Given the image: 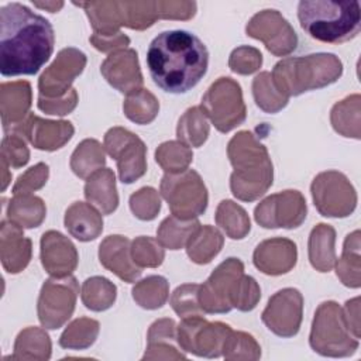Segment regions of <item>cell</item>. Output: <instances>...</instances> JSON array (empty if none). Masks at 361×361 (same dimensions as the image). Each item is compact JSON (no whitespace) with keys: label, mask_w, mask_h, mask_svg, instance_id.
Returning <instances> with one entry per match:
<instances>
[{"label":"cell","mask_w":361,"mask_h":361,"mask_svg":"<svg viewBox=\"0 0 361 361\" xmlns=\"http://www.w3.org/2000/svg\"><path fill=\"white\" fill-rule=\"evenodd\" d=\"M52 24L20 3L0 7V72L35 75L54 52Z\"/></svg>","instance_id":"6da1fadb"},{"label":"cell","mask_w":361,"mask_h":361,"mask_svg":"<svg viewBox=\"0 0 361 361\" xmlns=\"http://www.w3.org/2000/svg\"><path fill=\"white\" fill-rule=\"evenodd\" d=\"M147 66L159 89L182 94L195 87L206 75L209 51L203 41L189 31H162L148 47Z\"/></svg>","instance_id":"7a4b0ae2"},{"label":"cell","mask_w":361,"mask_h":361,"mask_svg":"<svg viewBox=\"0 0 361 361\" xmlns=\"http://www.w3.org/2000/svg\"><path fill=\"white\" fill-rule=\"evenodd\" d=\"M227 157L234 168L230 176L231 193L243 202H254L265 195L274 180V166L267 147L251 131L233 135Z\"/></svg>","instance_id":"3957f363"},{"label":"cell","mask_w":361,"mask_h":361,"mask_svg":"<svg viewBox=\"0 0 361 361\" xmlns=\"http://www.w3.org/2000/svg\"><path fill=\"white\" fill-rule=\"evenodd\" d=\"M298 18L303 31L327 44L350 41L361 28L358 1L302 0L298 4Z\"/></svg>","instance_id":"277c9868"},{"label":"cell","mask_w":361,"mask_h":361,"mask_svg":"<svg viewBox=\"0 0 361 361\" xmlns=\"http://www.w3.org/2000/svg\"><path fill=\"white\" fill-rule=\"evenodd\" d=\"M343 62L334 54L317 52L285 58L275 63L271 78L275 87L288 99L309 90L326 87L340 79Z\"/></svg>","instance_id":"5b68a950"},{"label":"cell","mask_w":361,"mask_h":361,"mask_svg":"<svg viewBox=\"0 0 361 361\" xmlns=\"http://www.w3.org/2000/svg\"><path fill=\"white\" fill-rule=\"evenodd\" d=\"M309 344L323 357L338 358L353 355L360 347V340L350 331L343 307L334 300H327L314 312Z\"/></svg>","instance_id":"8992f818"},{"label":"cell","mask_w":361,"mask_h":361,"mask_svg":"<svg viewBox=\"0 0 361 361\" xmlns=\"http://www.w3.org/2000/svg\"><path fill=\"white\" fill-rule=\"evenodd\" d=\"M171 213L182 220H192L207 209L209 195L202 176L195 169H185L176 173H166L159 186Z\"/></svg>","instance_id":"52a82bcc"},{"label":"cell","mask_w":361,"mask_h":361,"mask_svg":"<svg viewBox=\"0 0 361 361\" xmlns=\"http://www.w3.org/2000/svg\"><path fill=\"white\" fill-rule=\"evenodd\" d=\"M200 109L220 133H228L244 123L247 109L238 82L221 76L202 96Z\"/></svg>","instance_id":"ba28073f"},{"label":"cell","mask_w":361,"mask_h":361,"mask_svg":"<svg viewBox=\"0 0 361 361\" xmlns=\"http://www.w3.org/2000/svg\"><path fill=\"white\" fill-rule=\"evenodd\" d=\"M310 192L317 212L324 217L343 219L357 207V192L348 178L338 171H324L314 176Z\"/></svg>","instance_id":"9c48e42d"},{"label":"cell","mask_w":361,"mask_h":361,"mask_svg":"<svg viewBox=\"0 0 361 361\" xmlns=\"http://www.w3.org/2000/svg\"><path fill=\"white\" fill-rule=\"evenodd\" d=\"M79 293V285L75 276L47 279L41 288L37 313L42 327L56 330L62 327L73 314Z\"/></svg>","instance_id":"30bf717a"},{"label":"cell","mask_w":361,"mask_h":361,"mask_svg":"<svg viewBox=\"0 0 361 361\" xmlns=\"http://www.w3.org/2000/svg\"><path fill=\"white\" fill-rule=\"evenodd\" d=\"M231 330L226 323L207 322L203 316H189L176 327V343L185 353L217 358L223 355V345Z\"/></svg>","instance_id":"8fae6325"},{"label":"cell","mask_w":361,"mask_h":361,"mask_svg":"<svg viewBox=\"0 0 361 361\" xmlns=\"http://www.w3.org/2000/svg\"><path fill=\"white\" fill-rule=\"evenodd\" d=\"M103 147L116 161L123 183L130 185L147 172V147L140 137L127 128L113 127L107 130Z\"/></svg>","instance_id":"7c38bea8"},{"label":"cell","mask_w":361,"mask_h":361,"mask_svg":"<svg viewBox=\"0 0 361 361\" xmlns=\"http://www.w3.org/2000/svg\"><path fill=\"white\" fill-rule=\"evenodd\" d=\"M244 274V264L235 257H230L219 264L210 276L199 286L197 299L202 310L210 314L228 313L231 306V295Z\"/></svg>","instance_id":"4fadbf2b"},{"label":"cell","mask_w":361,"mask_h":361,"mask_svg":"<svg viewBox=\"0 0 361 361\" xmlns=\"http://www.w3.org/2000/svg\"><path fill=\"white\" fill-rule=\"evenodd\" d=\"M307 214L306 199L299 190L288 189L261 200L254 219L264 228H296Z\"/></svg>","instance_id":"5bb4252c"},{"label":"cell","mask_w":361,"mask_h":361,"mask_svg":"<svg viewBox=\"0 0 361 361\" xmlns=\"http://www.w3.org/2000/svg\"><path fill=\"white\" fill-rule=\"evenodd\" d=\"M248 37L259 39L275 56L289 55L296 49L298 35L289 21L274 8L254 14L245 25Z\"/></svg>","instance_id":"9a60e30c"},{"label":"cell","mask_w":361,"mask_h":361,"mask_svg":"<svg viewBox=\"0 0 361 361\" xmlns=\"http://www.w3.org/2000/svg\"><path fill=\"white\" fill-rule=\"evenodd\" d=\"M302 319L303 296L296 288H283L275 292L261 314V320L267 329L282 338L296 336Z\"/></svg>","instance_id":"2e32d148"},{"label":"cell","mask_w":361,"mask_h":361,"mask_svg":"<svg viewBox=\"0 0 361 361\" xmlns=\"http://www.w3.org/2000/svg\"><path fill=\"white\" fill-rule=\"evenodd\" d=\"M86 66V55L73 47L63 48L58 52L54 62L42 72L38 79L39 96L56 99L65 96L73 80L83 72Z\"/></svg>","instance_id":"e0dca14e"},{"label":"cell","mask_w":361,"mask_h":361,"mask_svg":"<svg viewBox=\"0 0 361 361\" xmlns=\"http://www.w3.org/2000/svg\"><path fill=\"white\" fill-rule=\"evenodd\" d=\"M8 131L18 133L27 138L37 149L56 151L72 138L75 128L71 121L44 120L30 113L21 123L8 130H4V133Z\"/></svg>","instance_id":"ac0fdd59"},{"label":"cell","mask_w":361,"mask_h":361,"mask_svg":"<svg viewBox=\"0 0 361 361\" xmlns=\"http://www.w3.org/2000/svg\"><path fill=\"white\" fill-rule=\"evenodd\" d=\"M100 72L110 86L126 94L141 89L144 83L138 55L133 48L111 52L103 61Z\"/></svg>","instance_id":"d6986e66"},{"label":"cell","mask_w":361,"mask_h":361,"mask_svg":"<svg viewBox=\"0 0 361 361\" xmlns=\"http://www.w3.org/2000/svg\"><path fill=\"white\" fill-rule=\"evenodd\" d=\"M41 264L44 269L56 278L72 275L79 262L75 244L62 233L49 230L41 237Z\"/></svg>","instance_id":"ffe728a7"},{"label":"cell","mask_w":361,"mask_h":361,"mask_svg":"<svg viewBox=\"0 0 361 361\" xmlns=\"http://www.w3.org/2000/svg\"><path fill=\"white\" fill-rule=\"evenodd\" d=\"M296 244L285 237H272L261 241L252 254L255 268L272 276L288 274L296 265Z\"/></svg>","instance_id":"44dd1931"},{"label":"cell","mask_w":361,"mask_h":361,"mask_svg":"<svg viewBox=\"0 0 361 361\" xmlns=\"http://www.w3.org/2000/svg\"><path fill=\"white\" fill-rule=\"evenodd\" d=\"M99 261L106 269L128 283L135 282L142 272L133 261L131 241L120 234L107 235L100 243Z\"/></svg>","instance_id":"7402d4cb"},{"label":"cell","mask_w":361,"mask_h":361,"mask_svg":"<svg viewBox=\"0 0 361 361\" xmlns=\"http://www.w3.org/2000/svg\"><path fill=\"white\" fill-rule=\"evenodd\" d=\"M24 228L3 220L0 226V259L8 274H20L32 255V241L24 235Z\"/></svg>","instance_id":"603a6c76"},{"label":"cell","mask_w":361,"mask_h":361,"mask_svg":"<svg viewBox=\"0 0 361 361\" xmlns=\"http://www.w3.org/2000/svg\"><path fill=\"white\" fill-rule=\"evenodd\" d=\"M31 100V85L27 80L3 82L0 85V113L3 130L17 126L30 114Z\"/></svg>","instance_id":"cb8c5ba5"},{"label":"cell","mask_w":361,"mask_h":361,"mask_svg":"<svg viewBox=\"0 0 361 361\" xmlns=\"http://www.w3.org/2000/svg\"><path fill=\"white\" fill-rule=\"evenodd\" d=\"M63 223L68 233L83 243L96 240L103 231L102 213L85 202L72 203L65 212Z\"/></svg>","instance_id":"d4e9b609"},{"label":"cell","mask_w":361,"mask_h":361,"mask_svg":"<svg viewBox=\"0 0 361 361\" xmlns=\"http://www.w3.org/2000/svg\"><path fill=\"white\" fill-rule=\"evenodd\" d=\"M85 197L102 214H111L118 207L116 175L110 168L92 173L85 183Z\"/></svg>","instance_id":"484cf974"},{"label":"cell","mask_w":361,"mask_h":361,"mask_svg":"<svg viewBox=\"0 0 361 361\" xmlns=\"http://www.w3.org/2000/svg\"><path fill=\"white\" fill-rule=\"evenodd\" d=\"M336 230L326 223L316 224L307 241L309 261L312 267L319 272H329L336 264Z\"/></svg>","instance_id":"4316f807"},{"label":"cell","mask_w":361,"mask_h":361,"mask_svg":"<svg viewBox=\"0 0 361 361\" xmlns=\"http://www.w3.org/2000/svg\"><path fill=\"white\" fill-rule=\"evenodd\" d=\"M51 338L41 327H27L18 333L14 341V353L10 360H38L47 361L51 358Z\"/></svg>","instance_id":"83f0119b"},{"label":"cell","mask_w":361,"mask_h":361,"mask_svg":"<svg viewBox=\"0 0 361 361\" xmlns=\"http://www.w3.org/2000/svg\"><path fill=\"white\" fill-rule=\"evenodd\" d=\"M47 216L44 200L34 195H14L7 206V220L21 228H35Z\"/></svg>","instance_id":"f1b7e54d"},{"label":"cell","mask_w":361,"mask_h":361,"mask_svg":"<svg viewBox=\"0 0 361 361\" xmlns=\"http://www.w3.org/2000/svg\"><path fill=\"white\" fill-rule=\"evenodd\" d=\"M224 237L213 226H199L186 243L188 257L199 265L209 264L223 248Z\"/></svg>","instance_id":"f546056e"},{"label":"cell","mask_w":361,"mask_h":361,"mask_svg":"<svg viewBox=\"0 0 361 361\" xmlns=\"http://www.w3.org/2000/svg\"><path fill=\"white\" fill-rule=\"evenodd\" d=\"M336 274L347 288L361 286V255H360V230L350 233L343 245V254L336 259Z\"/></svg>","instance_id":"4dcf8cb0"},{"label":"cell","mask_w":361,"mask_h":361,"mask_svg":"<svg viewBox=\"0 0 361 361\" xmlns=\"http://www.w3.org/2000/svg\"><path fill=\"white\" fill-rule=\"evenodd\" d=\"M73 4L85 10L94 34L114 35L120 32V27L123 25L118 1H87Z\"/></svg>","instance_id":"1f68e13d"},{"label":"cell","mask_w":361,"mask_h":361,"mask_svg":"<svg viewBox=\"0 0 361 361\" xmlns=\"http://www.w3.org/2000/svg\"><path fill=\"white\" fill-rule=\"evenodd\" d=\"M360 102L358 93L337 102L330 111V123L336 133L347 138L360 140Z\"/></svg>","instance_id":"d6a6232c"},{"label":"cell","mask_w":361,"mask_h":361,"mask_svg":"<svg viewBox=\"0 0 361 361\" xmlns=\"http://www.w3.org/2000/svg\"><path fill=\"white\" fill-rule=\"evenodd\" d=\"M71 169L80 178L87 179L106 164L104 147L94 138H86L78 144L71 155Z\"/></svg>","instance_id":"836d02e7"},{"label":"cell","mask_w":361,"mask_h":361,"mask_svg":"<svg viewBox=\"0 0 361 361\" xmlns=\"http://www.w3.org/2000/svg\"><path fill=\"white\" fill-rule=\"evenodd\" d=\"M210 133L207 117L199 106L189 107L180 117L176 126L178 141L188 147H200L206 142Z\"/></svg>","instance_id":"e575fe53"},{"label":"cell","mask_w":361,"mask_h":361,"mask_svg":"<svg viewBox=\"0 0 361 361\" xmlns=\"http://www.w3.org/2000/svg\"><path fill=\"white\" fill-rule=\"evenodd\" d=\"M216 224L233 240H243L251 230L247 212L233 200H221L214 214Z\"/></svg>","instance_id":"d590c367"},{"label":"cell","mask_w":361,"mask_h":361,"mask_svg":"<svg viewBox=\"0 0 361 361\" xmlns=\"http://www.w3.org/2000/svg\"><path fill=\"white\" fill-rule=\"evenodd\" d=\"M83 305L93 312L110 309L117 298V286L104 276L87 278L80 288Z\"/></svg>","instance_id":"8d00e7d4"},{"label":"cell","mask_w":361,"mask_h":361,"mask_svg":"<svg viewBox=\"0 0 361 361\" xmlns=\"http://www.w3.org/2000/svg\"><path fill=\"white\" fill-rule=\"evenodd\" d=\"M200 226L197 219L182 220L176 216H168L164 219L157 230V240L164 248L180 250L186 245L192 234Z\"/></svg>","instance_id":"74e56055"},{"label":"cell","mask_w":361,"mask_h":361,"mask_svg":"<svg viewBox=\"0 0 361 361\" xmlns=\"http://www.w3.org/2000/svg\"><path fill=\"white\" fill-rule=\"evenodd\" d=\"M134 302L147 310L162 307L169 296V283L165 276L149 275L137 282L131 290Z\"/></svg>","instance_id":"f35d334b"},{"label":"cell","mask_w":361,"mask_h":361,"mask_svg":"<svg viewBox=\"0 0 361 361\" xmlns=\"http://www.w3.org/2000/svg\"><path fill=\"white\" fill-rule=\"evenodd\" d=\"M123 111L135 124H149L158 116L159 102L149 90L141 87L126 96Z\"/></svg>","instance_id":"ab89813d"},{"label":"cell","mask_w":361,"mask_h":361,"mask_svg":"<svg viewBox=\"0 0 361 361\" xmlns=\"http://www.w3.org/2000/svg\"><path fill=\"white\" fill-rule=\"evenodd\" d=\"M100 331L97 320L79 317L68 324L59 337V345L66 350H85L94 344Z\"/></svg>","instance_id":"60d3db41"},{"label":"cell","mask_w":361,"mask_h":361,"mask_svg":"<svg viewBox=\"0 0 361 361\" xmlns=\"http://www.w3.org/2000/svg\"><path fill=\"white\" fill-rule=\"evenodd\" d=\"M121 25L131 30H147L157 20H159L157 1L137 0V1H118Z\"/></svg>","instance_id":"b9f144b4"},{"label":"cell","mask_w":361,"mask_h":361,"mask_svg":"<svg viewBox=\"0 0 361 361\" xmlns=\"http://www.w3.org/2000/svg\"><path fill=\"white\" fill-rule=\"evenodd\" d=\"M252 96L255 104L265 113L274 114L286 107L289 99L283 96L274 85L271 73L264 71L252 80Z\"/></svg>","instance_id":"7bdbcfd3"},{"label":"cell","mask_w":361,"mask_h":361,"mask_svg":"<svg viewBox=\"0 0 361 361\" xmlns=\"http://www.w3.org/2000/svg\"><path fill=\"white\" fill-rule=\"evenodd\" d=\"M192 159L193 152L190 147L180 141H165L155 151V161L166 173H176L188 169Z\"/></svg>","instance_id":"ee69618b"},{"label":"cell","mask_w":361,"mask_h":361,"mask_svg":"<svg viewBox=\"0 0 361 361\" xmlns=\"http://www.w3.org/2000/svg\"><path fill=\"white\" fill-rule=\"evenodd\" d=\"M131 257L141 269L157 268L164 262L165 250L157 238L140 235L131 241Z\"/></svg>","instance_id":"f6af8a7d"},{"label":"cell","mask_w":361,"mask_h":361,"mask_svg":"<svg viewBox=\"0 0 361 361\" xmlns=\"http://www.w3.org/2000/svg\"><path fill=\"white\" fill-rule=\"evenodd\" d=\"M223 357L226 360H258L261 347L251 334L231 330L223 345Z\"/></svg>","instance_id":"bcb514c9"},{"label":"cell","mask_w":361,"mask_h":361,"mask_svg":"<svg viewBox=\"0 0 361 361\" xmlns=\"http://www.w3.org/2000/svg\"><path fill=\"white\" fill-rule=\"evenodd\" d=\"M199 286L197 283H183L172 292L169 305L180 319L204 314L197 299Z\"/></svg>","instance_id":"7dc6e473"},{"label":"cell","mask_w":361,"mask_h":361,"mask_svg":"<svg viewBox=\"0 0 361 361\" xmlns=\"http://www.w3.org/2000/svg\"><path fill=\"white\" fill-rule=\"evenodd\" d=\"M130 209L133 214L142 221L154 220L161 210L159 193L151 186L138 189L130 196Z\"/></svg>","instance_id":"c3c4849f"},{"label":"cell","mask_w":361,"mask_h":361,"mask_svg":"<svg viewBox=\"0 0 361 361\" xmlns=\"http://www.w3.org/2000/svg\"><path fill=\"white\" fill-rule=\"evenodd\" d=\"M261 299V288L250 275H241L231 295V306L240 312H251Z\"/></svg>","instance_id":"681fc988"},{"label":"cell","mask_w":361,"mask_h":361,"mask_svg":"<svg viewBox=\"0 0 361 361\" xmlns=\"http://www.w3.org/2000/svg\"><path fill=\"white\" fill-rule=\"evenodd\" d=\"M1 158L7 161L10 168H23L30 161V151L24 137L18 133L8 131L1 140Z\"/></svg>","instance_id":"f907efd6"},{"label":"cell","mask_w":361,"mask_h":361,"mask_svg":"<svg viewBox=\"0 0 361 361\" xmlns=\"http://www.w3.org/2000/svg\"><path fill=\"white\" fill-rule=\"evenodd\" d=\"M262 65V54L259 49L241 45L233 49L228 58V68L238 75H251L257 72Z\"/></svg>","instance_id":"816d5d0a"},{"label":"cell","mask_w":361,"mask_h":361,"mask_svg":"<svg viewBox=\"0 0 361 361\" xmlns=\"http://www.w3.org/2000/svg\"><path fill=\"white\" fill-rule=\"evenodd\" d=\"M49 178V168L44 162H38L20 175L13 185V195H32L41 189Z\"/></svg>","instance_id":"f5cc1de1"},{"label":"cell","mask_w":361,"mask_h":361,"mask_svg":"<svg viewBox=\"0 0 361 361\" xmlns=\"http://www.w3.org/2000/svg\"><path fill=\"white\" fill-rule=\"evenodd\" d=\"M78 92L72 87L65 96L56 97V99H48L38 94V109L47 114L54 116H65L75 110L78 104Z\"/></svg>","instance_id":"db71d44e"},{"label":"cell","mask_w":361,"mask_h":361,"mask_svg":"<svg viewBox=\"0 0 361 361\" xmlns=\"http://www.w3.org/2000/svg\"><path fill=\"white\" fill-rule=\"evenodd\" d=\"M158 16L165 20H189L196 14L195 1H157Z\"/></svg>","instance_id":"11a10c76"},{"label":"cell","mask_w":361,"mask_h":361,"mask_svg":"<svg viewBox=\"0 0 361 361\" xmlns=\"http://www.w3.org/2000/svg\"><path fill=\"white\" fill-rule=\"evenodd\" d=\"M147 341L151 343H171L176 341V324L172 319L155 320L147 333Z\"/></svg>","instance_id":"9f6ffc18"},{"label":"cell","mask_w":361,"mask_h":361,"mask_svg":"<svg viewBox=\"0 0 361 361\" xmlns=\"http://www.w3.org/2000/svg\"><path fill=\"white\" fill-rule=\"evenodd\" d=\"M89 41L96 49L102 52H114L118 49H124L130 45V38L121 31L114 35H99L93 32Z\"/></svg>","instance_id":"6f0895ef"},{"label":"cell","mask_w":361,"mask_h":361,"mask_svg":"<svg viewBox=\"0 0 361 361\" xmlns=\"http://www.w3.org/2000/svg\"><path fill=\"white\" fill-rule=\"evenodd\" d=\"M185 360L186 355L171 343H151L148 344L142 360Z\"/></svg>","instance_id":"680465c9"},{"label":"cell","mask_w":361,"mask_h":361,"mask_svg":"<svg viewBox=\"0 0 361 361\" xmlns=\"http://www.w3.org/2000/svg\"><path fill=\"white\" fill-rule=\"evenodd\" d=\"M343 313L347 322V326L353 336L360 340L361 337V327H360V298H353L345 302L343 307Z\"/></svg>","instance_id":"91938a15"},{"label":"cell","mask_w":361,"mask_h":361,"mask_svg":"<svg viewBox=\"0 0 361 361\" xmlns=\"http://www.w3.org/2000/svg\"><path fill=\"white\" fill-rule=\"evenodd\" d=\"M34 7L41 8V10H47L49 13H58L62 7H63V1H32Z\"/></svg>","instance_id":"94428289"},{"label":"cell","mask_w":361,"mask_h":361,"mask_svg":"<svg viewBox=\"0 0 361 361\" xmlns=\"http://www.w3.org/2000/svg\"><path fill=\"white\" fill-rule=\"evenodd\" d=\"M8 166L10 165L7 164V161L1 158V175H3V178H1V190L3 192L6 190V188L8 186V183L11 180V175H8Z\"/></svg>","instance_id":"6125c7cd"}]
</instances>
